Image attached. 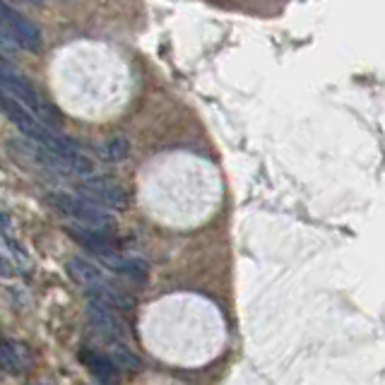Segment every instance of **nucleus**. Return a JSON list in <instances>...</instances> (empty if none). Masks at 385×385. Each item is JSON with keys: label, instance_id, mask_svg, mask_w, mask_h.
<instances>
[{"label": "nucleus", "instance_id": "3", "mask_svg": "<svg viewBox=\"0 0 385 385\" xmlns=\"http://www.w3.org/2000/svg\"><path fill=\"white\" fill-rule=\"evenodd\" d=\"M46 200L51 207L70 217L75 224L89 226V229H104L109 231L113 226V214L106 207L96 205V202L87 200L80 192H67V190H53L46 192Z\"/></svg>", "mask_w": 385, "mask_h": 385}, {"label": "nucleus", "instance_id": "9", "mask_svg": "<svg viewBox=\"0 0 385 385\" xmlns=\"http://www.w3.org/2000/svg\"><path fill=\"white\" fill-rule=\"evenodd\" d=\"M77 359L99 380V385H118V368L109 359V354H101V351H94V349H80Z\"/></svg>", "mask_w": 385, "mask_h": 385}, {"label": "nucleus", "instance_id": "11", "mask_svg": "<svg viewBox=\"0 0 385 385\" xmlns=\"http://www.w3.org/2000/svg\"><path fill=\"white\" fill-rule=\"evenodd\" d=\"M106 157L109 159H123L128 157V140L125 138H111L109 144H106Z\"/></svg>", "mask_w": 385, "mask_h": 385}, {"label": "nucleus", "instance_id": "6", "mask_svg": "<svg viewBox=\"0 0 385 385\" xmlns=\"http://www.w3.org/2000/svg\"><path fill=\"white\" fill-rule=\"evenodd\" d=\"M87 320L101 335L109 337V340H125V335H128L125 322L118 318V311L113 306H109V303L99 301V298H89L87 301Z\"/></svg>", "mask_w": 385, "mask_h": 385}, {"label": "nucleus", "instance_id": "4", "mask_svg": "<svg viewBox=\"0 0 385 385\" xmlns=\"http://www.w3.org/2000/svg\"><path fill=\"white\" fill-rule=\"evenodd\" d=\"M0 34L29 53H41L43 48L41 29L27 14L17 12L8 0H0Z\"/></svg>", "mask_w": 385, "mask_h": 385}, {"label": "nucleus", "instance_id": "5", "mask_svg": "<svg viewBox=\"0 0 385 385\" xmlns=\"http://www.w3.org/2000/svg\"><path fill=\"white\" fill-rule=\"evenodd\" d=\"M77 192L85 195L87 200L96 202V205L111 207V210H125L128 207V192L111 176H99V173L82 176L77 183Z\"/></svg>", "mask_w": 385, "mask_h": 385}, {"label": "nucleus", "instance_id": "7", "mask_svg": "<svg viewBox=\"0 0 385 385\" xmlns=\"http://www.w3.org/2000/svg\"><path fill=\"white\" fill-rule=\"evenodd\" d=\"M34 366V354L24 342L0 340V371L10 375H22Z\"/></svg>", "mask_w": 385, "mask_h": 385}, {"label": "nucleus", "instance_id": "10", "mask_svg": "<svg viewBox=\"0 0 385 385\" xmlns=\"http://www.w3.org/2000/svg\"><path fill=\"white\" fill-rule=\"evenodd\" d=\"M109 359L116 364V368H128V371L140 368V359L123 344V340H109Z\"/></svg>", "mask_w": 385, "mask_h": 385}, {"label": "nucleus", "instance_id": "13", "mask_svg": "<svg viewBox=\"0 0 385 385\" xmlns=\"http://www.w3.org/2000/svg\"><path fill=\"white\" fill-rule=\"evenodd\" d=\"M19 3H29V5H41V0H19Z\"/></svg>", "mask_w": 385, "mask_h": 385}, {"label": "nucleus", "instance_id": "12", "mask_svg": "<svg viewBox=\"0 0 385 385\" xmlns=\"http://www.w3.org/2000/svg\"><path fill=\"white\" fill-rule=\"evenodd\" d=\"M12 263H10L8 258H3V255H0V277H12Z\"/></svg>", "mask_w": 385, "mask_h": 385}, {"label": "nucleus", "instance_id": "2", "mask_svg": "<svg viewBox=\"0 0 385 385\" xmlns=\"http://www.w3.org/2000/svg\"><path fill=\"white\" fill-rule=\"evenodd\" d=\"M67 274H70V279L77 287L85 289L89 298H99V301L109 303V306H113V308H120V311L133 308V298H130L123 289L116 287V284L111 282L94 263H89V260L70 258L67 260Z\"/></svg>", "mask_w": 385, "mask_h": 385}, {"label": "nucleus", "instance_id": "8", "mask_svg": "<svg viewBox=\"0 0 385 385\" xmlns=\"http://www.w3.org/2000/svg\"><path fill=\"white\" fill-rule=\"evenodd\" d=\"M65 231L72 241H77L82 248H87L89 253H94L96 258L104 255V253H109V250H116L113 236L104 229H89V226L77 224V226H65Z\"/></svg>", "mask_w": 385, "mask_h": 385}, {"label": "nucleus", "instance_id": "1", "mask_svg": "<svg viewBox=\"0 0 385 385\" xmlns=\"http://www.w3.org/2000/svg\"><path fill=\"white\" fill-rule=\"evenodd\" d=\"M0 87L8 89L19 104H24L38 120H43L51 128H60L63 125V116L58 113V109L41 94L34 80H29L22 70H17L14 65H10L8 60L0 58Z\"/></svg>", "mask_w": 385, "mask_h": 385}]
</instances>
